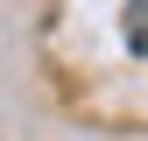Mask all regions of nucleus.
Returning <instances> with one entry per match:
<instances>
[{
  "label": "nucleus",
  "instance_id": "1",
  "mask_svg": "<svg viewBox=\"0 0 148 141\" xmlns=\"http://www.w3.org/2000/svg\"><path fill=\"white\" fill-rule=\"evenodd\" d=\"M127 49H134V57H148V0H127Z\"/></svg>",
  "mask_w": 148,
  "mask_h": 141
}]
</instances>
